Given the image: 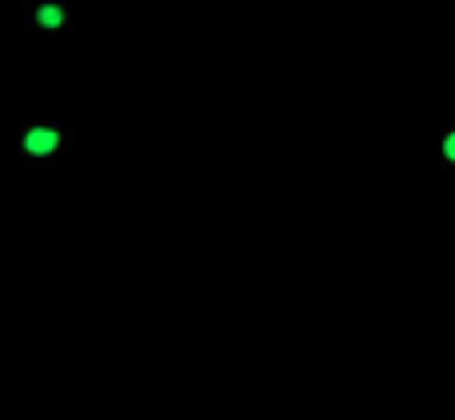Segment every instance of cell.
<instances>
[{
    "label": "cell",
    "instance_id": "cell-1",
    "mask_svg": "<svg viewBox=\"0 0 455 420\" xmlns=\"http://www.w3.org/2000/svg\"><path fill=\"white\" fill-rule=\"evenodd\" d=\"M16 157L24 165H56L76 157V128L64 117H32L16 133Z\"/></svg>",
    "mask_w": 455,
    "mask_h": 420
},
{
    "label": "cell",
    "instance_id": "cell-2",
    "mask_svg": "<svg viewBox=\"0 0 455 420\" xmlns=\"http://www.w3.org/2000/svg\"><path fill=\"white\" fill-rule=\"evenodd\" d=\"M24 36H72L76 32V4L72 0H24L20 4Z\"/></svg>",
    "mask_w": 455,
    "mask_h": 420
},
{
    "label": "cell",
    "instance_id": "cell-3",
    "mask_svg": "<svg viewBox=\"0 0 455 420\" xmlns=\"http://www.w3.org/2000/svg\"><path fill=\"white\" fill-rule=\"evenodd\" d=\"M435 144H440V165L455 173V117L440 120V128H435Z\"/></svg>",
    "mask_w": 455,
    "mask_h": 420
}]
</instances>
